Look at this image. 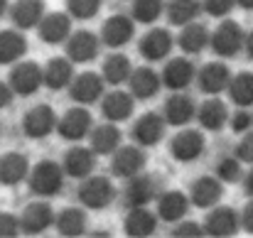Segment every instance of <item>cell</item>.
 I'll list each match as a JSON object with an SVG mask.
<instances>
[{
  "mask_svg": "<svg viewBox=\"0 0 253 238\" xmlns=\"http://www.w3.org/2000/svg\"><path fill=\"white\" fill-rule=\"evenodd\" d=\"M202 234H204L202 226H199V224H192V221H189V224H179V226L172 231V236H177V238H202Z\"/></svg>",
  "mask_w": 253,
  "mask_h": 238,
  "instance_id": "obj_45",
  "label": "cell"
},
{
  "mask_svg": "<svg viewBox=\"0 0 253 238\" xmlns=\"http://www.w3.org/2000/svg\"><path fill=\"white\" fill-rule=\"evenodd\" d=\"M163 130H165L163 116H158V113H148V116H143V118L135 123V128H133V138H135L143 148H150V145L160 143Z\"/></svg>",
  "mask_w": 253,
  "mask_h": 238,
  "instance_id": "obj_16",
  "label": "cell"
},
{
  "mask_svg": "<svg viewBox=\"0 0 253 238\" xmlns=\"http://www.w3.org/2000/svg\"><path fill=\"white\" fill-rule=\"evenodd\" d=\"M207 40H209L207 27L204 25H197V22H189V25H184V30L179 35V47L187 54H197V52H202L207 47Z\"/></svg>",
  "mask_w": 253,
  "mask_h": 238,
  "instance_id": "obj_31",
  "label": "cell"
},
{
  "mask_svg": "<svg viewBox=\"0 0 253 238\" xmlns=\"http://www.w3.org/2000/svg\"><path fill=\"white\" fill-rule=\"evenodd\" d=\"M160 77L153 72V69H138L133 77H130V91L138 96V98H153L160 88Z\"/></svg>",
  "mask_w": 253,
  "mask_h": 238,
  "instance_id": "obj_30",
  "label": "cell"
},
{
  "mask_svg": "<svg viewBox=\"0 0 253 238\" xmlns=\"http://www.w3.org/2000/svg\"><path fill=\"white\" fill-rule=\"evenodd\" d=\"M246 194L253 197V169L249 172V177H246Z\"/></svg>",
  "mask_w": 253,
  "mask_h": 238,
  "instance_id": "obj_49",
  "label": "cell"
},
{
  "mask_svg": "<svg viewBox=\"0 0 253 238\" xmlns=\"http://www.w3.org/2000/svg\"><path fill=\"white\" fill-rule=\"evenodd\" d=\"M69 30H72V25L64 12H49L40 22V40L47 44H59L69 37Z\"/></svg>",
  "mask_w": 253,
  "mask_h": 238,
  "instance_id": "obj_12",
  "label": "cell"
},
{
  "mask_svg": "<svg viewBox=\"0 0 253 238\" xmlns=\"http://www.w3.org/2000/svg\"><path fill=\"white\" fill-rule=\"evenodd\" d=\"M72 62H67V59H52L47 67H44V83L49 86V88H54V91H59V88H64L69 81H72Z\"/></svg>",
  "mask_w": 253,
  "mask_h": 238,
  "instance_id": "obj_33",
  "label": "cell"
},
{
  "mask_svg": "<svg viewBox=\"0 0 253 238\" xmlns=\"http://www.w3.org/2000/svg\"><path fill=\"white\" fill-rule=\"evenodd\" d=\"M236 2H239L244 10H253V0H236Z\"/></svg>",
  "mask_w": 253,
  "mask_h": 238,
  "instance_id": "obj_50",
  "label": "cell"
},
{
  "mask_svg": "<svg viewBox=\"0 0 253 238\" xmlns=\"http://www.w3.org/2000/svg\"><path fill=\"white\" fill-rule=\"evenodd\" d=\"M101 7V0H69V12L79 20H91Z\"/></svg>",
  "mask_w": 253,
  "mask_h": 238,
  "instance_id": "obj_40",
  "label": "cell"
},
{
  "mask_svg": "<svg viewBox=\"0 0 253 238\" xmlns=\"http://www.w3.org/2000/svg\"><path fill=\"white\" fill-rule=\"evenodd\" d=\"M216 174H219V179L221 182H229V184H234V182H239L241 179V159H221L219 164H216Z\"/></svg>",
  "mask_w": 253,
  "mask_h": 238,
  "instance_id": "obj_39",
  "label": "cell"
},
{
  "mask_svg": "<svg viewBox=\"0 0 253 238\" xmlns=\"http://www.w3.org/2000/svg\"><path fill=\"white\" fill-rule=\"evenodd\" d=\"M211 47L221 57H236L246 47V35H244L241 25L234 20H224L216 27V32L211 35Z\"/></svg>",
  "mask_w": 253,
  "mask_h": 238,
  "instance_id": "obj_1",
  "label": "cell"
},
{
  "mask_svg": "<svg viewBox=\"0 0 253 238\" xmlns=\"http://www.w3.org/2000/svg\"><path fill=\"white\" fill-rule=\"evenodd\" d=\"M130 77V62L123 57V54H113L103 62V79L113 86L123 83V81Z\"/></svg>",
  "mask_w": 253,
  "mask_h": 238,
  "instance_id": "obj_37",
  "label": "cell"
},
{
  "mask_svg": "<svg viewBox=\"0 0 253 238\" xmlns=\"http://www.w3.org/2000/svg\"><path fill=\"white\" fill-rule=\"evenodd\" d=\"M145 167V155L138 148H121L113 158V172L116 177H135Z\"/></svg>",
  "mask_w": 253,
  "mask_h": 238,
  "instance_id": "obj_19",
  "label": "cell"
},
{
  "mask_svg": "<svg viewBox=\"0 0 253 238\" xmlns=\"http://www.w3.org/2000/svg\"><path fill=\"white\" fill-rule=\"evenodd\" d=\"M194 113H197L194 111V101L189 96L177 93L165 103V120L169 125H184V123H189L194 118Z\"/></svg>",
  "mask_w": 253,
  "mask_h": 238,
  "instance_id": "obj_24",
  "label": "cell"
},
{
  "mask_svg": "<svg viewBox=\"0 0 253 238\" xmlns=\"http://www.w3.org/2000/svg\"><path fill=\"white\" fill-rule=\"evenodd\" d=\"M27 52V42L20 32L15 30H2L0 32V64H12Z\"/></svg>",
  "mask_w": 253,
  "mask_h": 238,
  "instance_id": "obj_27",
  "label": "cell"
},
{
  "mask_svg": "<svg viewBox=\"0 0 253 238\" xmlns=\"http://www.w3.org/2000/svg\"><path fill=\"white\" fill-rule=\"evenodd\" d=\"M158 192V182L150 174H135L126 189V201L128 206H148L155 199Z\"/></svg>",
  "mask_w": 253,
  "mask_h": 238,
  "instance_id": "obj_8",
  "label": "cell"
},
{
  "mask_svg": "<svg viewBox=\"0 0 253 238\" xmlns=\"http://www.w3.org/2000/svg\"><path fill=\"white\" fill-rule=\"evenodd\" d=\"M30 164H27V158L20 155V153H7L5 158L0 159V182L5 187H15L25 179Z\"/></svg>",
  "mask_w": 253,
  "mask_h": 238,
  "instance_id": "obj_21",
  "label": "cell"
},
{
  "mask_svg": "<svg viewBox=\"0 0 253 238\" xmlns=\"http://www.w3.org/2000/svg\"><path fill=\"white\" fill-rule=\"evenodd\" d=\"M91 145H93V153L98 155H108V153H116L118 145H121V133L116 125H101L93 130L91 135Z\"/></svg>",
  "mask_w": 253,
  "mask_h": 238,
  "instance_id": "obj_32",
  "label": "cell"
},
{
  "mask_svg": "<svg viewBox=\"0 0 253 238\" xmlns=\"http://www.w3.org/2000/svg\"><path fill=\"white\" fill-rule=\"evenodd\" d=\"M234 5H236V0H204V10L209 15H214V17L229 15L234 10Z\"/></svg>",
  "mask_w": 253,
  "mask_h": 238,
  "instance_id": "obj_41",
  "label": "cell"
},
{
  "mask_svg": "<svg viewBox=\"0 0 253 238\" xmlns=\"http://www.w3.org/2000/svg\"><path fill=\"white\" fill-rule=\"evenodd\" d=\"M241 226H244V231L253 234V201L246 204V209H244V214H241Z\"/></svg>",
  "mask_w": 253,
  "mask_h": 238,
  "instance_id": "obj_46",
  "label": "cell"
},
{
  "mask_svg": "<svg viewBox=\"0 0 253 238\" xmlns=\"http://www.w3.org/2000/svg\"><path fill=\"white\" fill-rule=\"evenodd\" d=\"M12 86H7V83H2L0 81V108H5V106H10L12 103Z\"/></svg>",
  "mask_w": 253,
  "mask_h": 238,
  "instance_id": "obj_47",
  "label": "cell"
},
{
  "mask_svg": "<svg viewBox=\"0 0 253 238\" xmlns=\"http://www.w3.org/2000/svg\"><path fill=\"white\" fill-rule=\"evenodd\" d=\"M229 83H231V72H229V67L221 64V62L207 64V67L202 69V74H199V88H202L204 93H211V96H216V93H221L224 88H229Z\"/></svg>",
  "mask_w": 253,
  "mask_h": 238,
  "instance_id": "obj_11",
  "label": "cell"
},
{
  "mask_svg": "<svg viewBox=\"0 0 253 238\" xmlns=\"http://www.w3.org/2000/svg\"><path fill=\"white\" fill-rule=\"evenodd\" d=\"M169 49H172V37H169L168 30H153L143 37L140 42V52L143 57H148L150 62H158L163 57H168Z\"/></svg>",
  "mask_w": 253,
  "mask_h": 238,
  "instance_id": "obj_22",
  "label": "cell"
},
{
  "mask_svg": "<svg viewBox=\"0 0 253 238\" xmlns=\"http://www.w3.org/2000/svg\"><path fill=\"white\" fill-rule=\"evenodd\" d=\"M57 229L62 236H82L86 231V216L79 209H64L57 219Z\"/></svg>",
  "mask_w": 253,
  "mask_h": 238,
  "instance_id": "obj_36",
  "label": "cell"
},
{
  "mask_svg": "<svg viewBox=\"0 0 253 238\" xmlns=\"http://www.w3.org/2000/svg\"><path fill=\"white\" fill-rule=\"evenodd\" d=\"M158 226V219L145 211V206H133V211L126 219V234L128 236H150Z\"/></svg>",
  "mask_w": 253,
  "mask_h": 238,
  "instance_id": "obj_29",
  "label": "cell"
},
{
  "mask_svg": "<svg viewBox=\"0 0 253 238\" xmlns=\"http://www.w3.org/2000/svg\"><path fill=\"white\" fill-rule=\"evenodd\" d=\"M98 47H101V42H98V37L93 32H77L69 40L67 52H69L72 62H91V59H96Z\"/></svg>",
  "mask_w": 253,
  "mask_h": 238,
  "instance_id": "obj_17",
  "label": "cell"
},
{
  "mask_svg": "<svg viewBox=\"0 0 253 238\" xmlns=\"http://www.w3.org/2000/svg\"><path fill=\"white\" fill-rule=\"evenodd\" d=\"M197 116H199L202 128H207V130H221L224 123H226V118H229L226 106H224V101H219V98L204 101L202 108L197 111Z\"/></svg>",
  "mask_w": 253,
  "mask_h": 238,
  "instance_id": "obj_26",
  "label": "cell"
},
{
  "mask_svg": "<svg viewBox=\"0 0 253 238\" xmlns=\"http://www.w3.org/2000/svg\"><path fill=\"white\" fill-rule=\"evenodd\" d=\"M91 128V113L86 108H72L59 120V135L64 140H82Z\"/></svg>",
  "mask_w": 253,
  "mask_h": 238,
  "instance_id": "obj_10",
  "label": "cell"
},
{
  "mask_svg": "<svg viewBox=\"0 0 253 238\" xmlns=\"http://www.w3.org/2000/svg\"><path fill=\"white\" fill-rule=\"evenodd\" d=\"M44 17V2L42 0H17L12 7V20L20 30L37 27Z\"/></svg>",
  "mask_w": 253,
  "mask_h": 238,
  "instance_id": "obj_18",
  "label": "cell"
},
{
  "mask_svg": "<svg viewBox=\"0 0 253 238\" xmlns=\"http://www.w3.org/2000/svg\"><path fill=\"white\" fill-rule=\"evenodd\" d=\"M202 10L199 0H169L168 17L172 25H189Z\"/></svg>",
  "mask_w": 253,
  "mask_h": 238,
  "instance_id": "obj_34",
  "label": "cell"
},
{
  "mask_svg": "<svg viewBox=\"0 0 253 238\" xmlns=\"http://www.w3.org/2000/svg\"><path fill=\"white\" fill-rule=\"evenodd\" d=\"M62 182H64V167H59L57 162H49V159L40 162L30 177V187L40 197H54L62 189Z\"/></svg>",
  "mask_w": 253,
  "mask_h": 238,
  "instance_id": "obj_2",
  "label": "cell"
},
{
  "mask_svg": "<svg viewBox=\"0 0 253 238\" xmlns=\"http://www.w3.org/2000/svg\"><path fill=\"white\" fill-rule=\"evenodd\" d=\"M194 64L189 62V59H172L168 67H165V72H163V83L172 88V91H179V88H187L192 79H194Z\"/></svg>",
  "mask_w": 253,
  "mask_h": 238,
  "instance_id": "obj_13",
  "label": "cell"
},
{
  "mask_svg": "<svg viewBox=\"0 0 253 238\" xmlns=\"http://www.w3.org/2000/svg\"><path fill=\"white\" fill-rule=\"evenodd\" d=\"M253 125V116L246 111H239L234 118H231V130L234 133H249Z\"/></svg>",
  "mask_w": 253,
  "mask_h": 238,
  "instance_id": "obj_44",
  "label": "cell"
},
{
  "mask_svg": "<svg viewBox=\"0 0 253 238\" xmlns=\"http://www.w3.org/2000/svg\"><path fill=\"white\" fill-rule=\"evenodd\" d=\"M5 10H7V0H0V17L5 15Z\"/></svg>",
  "mask_w": 253,
  "mask_h": 238,
  "instance_id": "obj_51",
  "label": "cell"
},
{
  "mask_svg": "<svg viewBox=\"0 0 253 238\" xmlns=\"http://www.w3.org/2000/svg\"><path fill=\"white\" fill-rule=\"evenodd\" d=\"M79 199L88 209H103L116 199V187L106 177H88L79 187Z\"/></svg>",
  "mask_w": 253,
  "mask_h": 238,
  "instance_id": "obj_3",
  "label": "cell"
},
{
  "mask_svg": "<svg viewBox=\"0 0 253 238\" xmlns=\"http://www.w3.org/2000/svg\"><path fill=\"white\" fill-rule=\"evenodd\" d=\"M236 158L241 159V162L253 164V133L251 130H249V133L241 138V143L236 145Z\"/></svg>",
  "mask_w": 253,
  "mask_h": 238,
  "instance_id": "obj_42",
  "label": "cell"
},
{
  "mask_svg": "<svg viewBox=\"0 0 253 238\" xmlns=\"http://www.w3.org/2000/svg\"><path fill=\"white\" fill-rule=\"evenodd\" d=\"M229 96L241 108L253 106V74L251 72H244L236 79H231V83H229Z\"/></svg>",
  "mask_w": 253,
  "mask_h": 238,
  "instance_id": "obj_35",
  "label": "cell"
},
{
  "mask_svg": "<svg viewBox=\"0 0 253 238\" xmlns=\"http://www.w3.org/2000/svg\"><path fill=\"white\" fill-rule=\"evenodd\" d=\"M96 167V158L86 148H72L64 155V172L69 177H88Z\"/></svg>",
  "mask_w": 253,
  "mask_h": 238,
  "instance_id": "obj_23",
  "label": "cell"
},
{
  "mask_svg": "<svg viewBox=\"0 0 253 238\" xmlns=\"http://www.w3.org/2000/svg\"><path fill=\"white\" fill-rule=\"evenodd\" d=\"M163 5H165L163 0H135V7H133L135 20L138 22H155L163 12Z\"/></svg>",
  "mask_w": 253,
  "mask_h": 238,
  "instance_id": "obj_38",
  "label": "cell"
},
{
  "mask_svg": "<svg viewBox=\"0 0 253 238\" xmlns=\"http://www.w3.org/2000/svg\"><path fill=\"white\" fill-rule=\"evenodd\" d=\"M204 153V135L199 130H184L172 140V158L179 162H192Z\"/></svg>",
  "mask_w": 253,
  "mask_h": 238,
  "instance_id": "obj_7",
  "label": "cell"
},
{
  "mask_svg": "<svg viewBox=\"0 0 253 238\" xmlns=\"http://www.w3.org/2000/svg\"><path fill=\"white\" fill-rule=\"evenodd\" d=\"M20 229H22V224H20L12 214H0V238L2 236H17Z\"/></svg>",
  "mask_w": 253,
  "mask_h": 238,
  "instance_id": "obj_43",
  "label": "cell"
},
{
  "mask_svg": "<svg viewBox=\"0 0 253 238\" xmlns=\"http://www.w3.org/2000/svg\"><path fill=\"white\" fill-rule=\"evenodd\" d=\"M241 226V216L231 209V206H219L209 214L204 231L209 236H234Z\"/></svg>",
  "mask_w": 253,
  "mask_h": 238,
  "instance_id": "obj_6",
  "label": "cell"
},
{
  "mask_svg": "<svg viewBox=\"0 0 253 238\" xmlns=\"http://www.w3.org/2000/svg\"><path fill=\"white\" fill-rule=\"evenodd\" d=\"M187 209H189V204L182 192H165L158 199V214L163 221H179L187 214Z\"/></svg>",
  "mask_w": 253,
  "mask_h": 238,
  "instance_id": "obj_28",
  "label": "cell"
},
{
  "mask_svg": "<svg viewBox=\"0 0 253 238\" xmlns=\"http://www.w3.org/2000/svg\"><path fill=\"white\" fill-rule=\"evenodd\" d=\"M57 123V116L49 106H35L25 118H22V130L27 138H47L52 130H54Z\"/></svg>",
  "mask_w": 253,
  "mask_h": 238,
  "instance_id": "obj_5",
  "label": "cell"
},
{
  "mask_svg": "<svg viewBox=\"0 0 253 238\" xmlns=\"http://www.w3.org/2000/svg\"><path fill=\"white\" fill-rule=\"evenodd\" d=\"M44 83V72L40 69V64L35 62H22L12 69L10 77V86L15 88V93L20 96H32L40 86Z\"/></svg>",
  "mask_w": 253,
  "mask_h": 238,
  "instance_id": "obj_4",
  "label": "cell"
},
{
  "mask_svg": "<svg viewBox=\"0 0 253 238\" xmlns=\"http://www.w3.org/2000/svg\"><path fill=\"white\" fill-rule=\"evenodd\" d=\"M54 221V214H52V206L44 204V201H35L30 204L22 216H20V224H22V231L25 234H42L47 226H52Z\"/></svg>",
  "mask_w": 253,
  "mask_h": 238,
  "instance_id": "obj_9",
  "label": "cell"
},
{
  "mask_svg": "<svg viewBox=\"0 0 253 238\" xmlns=\"http://www.w3.org/2000/svg\"><path fill=\"white\" fill-rule=\"evenodd\" d=\"M135 27H133V20H128L126 15H113L106 20L103 25V42L108 47H121L126 42H130Z\"/></svg>",
  "mask_w": 253,
  "mask_h": 238,
  "instance_id": "obj_15",
  "label": "cell"
},
{
  "mask_svg": "<svg viewBox=\"0 0 253 238\" xmlns=\"http://www.w3.org/2000/svg\"><path fill=\"white\" fill-rule=\"evenodd\" d=\"M244 49H246V54L253 59V30L246 35V47H244Z\"/></svg>",
  "mask_w": 253,
  "mask_h": 238,
  "instance_id": "obj_48",
  "label": "cell"
},
{
  "mask_svg": "<svg viewBox=\"0 0 253 238\" xmlns=\"http://www.w3.org/2000/svg\"><path fill=\"white\" fill-rule=\"evenodd\" d=\"M221 184H219V179H214V177H202V179H197L194 184H192V204L194 206H199V209H209V206H214L219 199H221Z\"/></svg>",
  "mask_w": 253,
  "mask_h": 238,
  "instance_id": "obj_20",
  "label": "cell"
},
{
  "mask_svg": "<svg viewBox=\"0 0 253 238\" xmlns=\"http://www.w3.org/2000/svg\"><path fill=\"white\" fill-rule=\"evenodd\" d=\"M103 93V79L93 72H86L82 77H77L72 83V98L77 103H93L98 101V96Z\"/></svg>",
  "mask_w": 253,
  "mask_h": 238,
  "instance_id": "obj_14",
  "label": "cell"
},
{
  "mask_svg": "<svg viewBox=\"0 0 253 238\" xmlns=\"http://www.w3.org/2000/svg\"><path fill=\"white\" fill-rule=\"evenodd\" d=\"M133 113V98L123 91H113L103 98V116L111 120V123H118V120H126L130 118Z\"/></svg>",
  "mask_w": 253,
  "mask_h": 238,
  "instance_id": "obj_25",
  "label": "cell"
}]
</instances>
